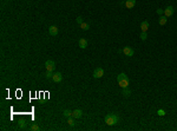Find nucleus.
<instances>
[{
	"mask_svg": "<svg viewBox=\"0 0 177 131\" xmlns=\"http://www.w3.org/2000/svg\"><path fill=\"white\" fill-rule=\"evenodd\" d=\"M79 47L83 48V50L87 47V42H86L84 38H80V39H79Z\"/></svg>",
	"mask_w": 177,
	"mask_h": 131,
	"instance_id": "nucleus-12",
	"label": "nucleus"
},
{
	"mask_svg": "<svg viewBox=\"0 0 177 131\" xmlns=\"http://www.w3.org/2000/svg\"><path fill=\"white\" fill-rule=\"evenodd\" d=\"M63 114H64V117H66V118L72 117V111H71V110H64Z\"/></svg>",
	"mask_w": 177,
	"mask_h": 131,
	"instance_id": "nucleus-16",
	"label": "nucleus"
},
{
	"mask_svg": "<svg viewBox=\"0 0 177 131\" xmlns=\"http://www.w3.org/2000/svg\"><path fill=\"white\" fill-rule=\"evenodd\" d=\"M166 21H168V17H165V15H162V17L159 18V20H158V24H159L160 26H163L166 24Z\"/></svg>",
	"mask_w": 177,
	"mask_h": 131,
	"instance_id": "nucleus-13",
	"label": "nucleus"
},
{
	"mask_svg": "<svg viewBox=\"0 0 177 131\" xmlns=\"http://www.w3.org/2000/svg\"><path fill=\"white\" fill-rule=\"evenodd\" d=\"M117 81H118V85L122 89H124V87H127L129 86V78H127V76L125 75L124 72H122V73H119L118 76H117Z\"/></svg>",
	"mask_w": 177,
	"mask_h": 131,
	"instance_id": "nucleus-1",
	"label": "nucleus"
},
{
	"mask_svg": "<svg viewBox=\"0 0 177 131\" xmlns=\"http://www.w3.org/2000/svg\"><path fill=\"white\" fill-rule=\"evenodd\" d=\"M31 130L32 131H39V126L37 125V124H32V125H31Z\"/></svg>",
	"mask_w": 177,
	"mask_h": 131,
	"instance_id": "nucleus-20",
	"label": "nucleus"
},
{
	"mask_svg": "<svg viewBox=\"0 0 177 131\" xmlns=\"http://www.w3.org/2000/svg\"><path fill=\"white\" fill-rule=\"evenodd\" d=\"M49 33H50V36L55 37L57 34H58V27H57V26H50V28H49Z\"/></svg>",
	"mask_w": 177,
	"mask_h": 131,
	"instance_id": "nucleus-9",
	"label": "nucleus"
},
{
	"mask_svg": "<svg viewBox=\"0 0 177 131\" xmlns=\"http://www.w3.org/2000/svg\"><path fill=\"white\" fill-rule=\"evenodd\" d=\"M157 113H158V116H160V117H163L164 114H165V111L160 109V110H158V111H157Z\"/></svg>",
	"mask_w": 177,
	"mask_h": 131,
	"instance_id": "nucleus-21",
	"label": "nucleus"
},
{
	"mask_svg": "<svg viewBox=\"0 0 177 131\" xmlns=\"http://www.w3.org/2000/svg\"><path fill=\"white\" fill-rule=\"evenodd\" d=\"M172 14H174V7L172 6H168L165 10H164V15L165 17H171Z\"/></svg>",
	"mask_w": 177,
	"mask_h": 131,
	"instance_id": "nucleus-8",
	"label": "nucleus"
},
{
	"mask_svg": "<svg viewBox=\"0 0 177 131\" xmlns=\"http://www.w3.org/2000/svg\"><path fill=\"white\" fill-rule=\"evenodd\" d=\"M136 5V0H126L125 1V7L126 9H132Z\"/></svg>",
	"mask_w": 177,
	"mask_h": 131,
	"instance_id": "nucleus-11",
	"label": "nucleus"
},
{
	"mask_svg": "<svg viewBox=\"0 0 177 131\" xmlns=\"http://www.w3.org/2000/svg\"><path fill=\"white\" fill-rule=\"evenodd\" d=\"M156 13H157V14H159V15H162V14L164 13V10H160V9H158V10H156Z\"/></svg>",
	"mask_w": 177,
	"mask_h": 131,
	"instance_id": "nucleus-22",
	"label": "nucleus"
},
{
	"mask_svg": "<svg viewBox=\"0 0 177 131\" xmlns=\"http://www.w3.org/2000/svg\"><path fill=\"white\" fill-rule=\"evenodd\" d=\"M52 80L54 81V83H61V80H63V76H61L60 72H55L54 75H53L52 77Z\"/></svg>",
	"mask_w": 177,
	"mask_h": 131,
	"instance_id": "nucleus-6",
	"label": "nucleus"
},
{
	"mask_svg": "<svg viewBox=\"0 0 177 131\" xmlns=\"http://www.w3.org/2000/svg\"><path fill=\"white\" fill-rule=\"evenodd\" d=\"M77 22L79 24V25L82 24V22H83V18L80 17V15H79V17H77Z\"/></svg>",
	"mask_w": 177,
	"mask_h": 131,
	"instance_id": "nucleus-23",
	"label": "nucleus"
},
{
	"mask_svg": "<svg viewBox=\"0 0 177 131\" xmlns=\"http://www.w3.org/2000/svg\"><path fill=\"white\" fill-rule=\"evenodd\" d=\"M123 95H124V97H130L131 96V90L129 89V87H124V89H123V92H122Z\"/></svg>",
	"mask_w": 177,
	"mask_h": 131,
	"instance_id": "nucleus-14",
	"label": "nucleus"
},
{
	"mask_svg": "<svg viewBox=\"0 0 177 131\" xmlns=\"http://www.w3.org/2000/svg\"><path fill=\"white\" fill-rule=\"evenodd\" d=\"M53 75H54V73H53L52 71H46V73H45V77H46L47 79H52Z\"/></svg>",
	"mask_w": 177,
	"mask_h": 131,
	"instance_id": "nucleus-18",
	"label": "nucleus"
},
{
	"mask_svg": "<svg viewBox=\"0 0 177 131\" xmlns=\"http://www.w3.org/2000/svg\"><path fill=\"white\" fill-rule=\"evenodd\" d=\"M104 120H105V123L108 124V125L112 126V125H116L117 123L119 122V117L115 113H109V114H106L105 116Z\"/></svg>",
	"mask_w": 177,
	"mask_h": 131,
	"instance_id": "nucleus-2",
	"label": "nucleus"
},
{
	"mask_svg": "<svg viewBox=\"0 0 177 131\" xmlns=\"http://www.w3.org/2000/svg\"><path fill=\"white\" fill-rule=\"evenodd\" d=\"M80 28H82V30L83 31H87L88 28H90V25H88V24H86V22H82V24H80Z\"/></svg>",
	"mask_w": 177,
	"mask_h": 131,
	"instance_id": "nucleus-15",
	"label": "nucleus"
},
{
	"mask_svg": "<svg viewBox=\"0 0 177 131\" xmlns=\"http://www.w3.org/2000/svg\"><path fill=\"white\" fill-rule=\"evenodd\" d=\"M119 52L124 53L126 57H132L133 54H135V51H133L132 47H130V46H125V47H123V50L119 51Z\"/></svg>",
	"mask_w": 177,
	"mask_h": 131,
	"instance_id": "nucleus-3",
	"label": "nucleus"
},
{
	"mask_svg": "<svg viewBox=\"0 0 177 131\" xmlns=\"http://www.w3.org/2000/svg\"><path fill=\"white\" fill-rule=\"evenodd\" d=\"M139 38H141L143 42H145V40L148 39V33H147V32H142L141 36H139Z\"/></svg>",
	"mask_w": 177,
	"mask_h": 131,
	"instance_id": "nucleus-19",
	"label": "nucleus"
},
{
	"mask_svg": "<svg viewBox=\"0 0 177 131\" xmlns=\"http://www.w3.org/2000/svg\"><path fill=\"white\" fill-rule=\"evenodd\" d=\"M72 117L73 118H82L83 117V111L80 109H76L72 111Z\"/></svg>",
	"mask_w": 177,
	"mask_h": 131,
	"instance_id": "nucleus-7",
	"label": "nucleus"
},
{
	"mask_svg": "<svg viewBox=\"0 0 177 131\" xmlns=\"http://www.w3.org/2000/svg\"><path fill=\"white\" fill-rule=\"evenodd\" d=\"M67 124H69L70 126H75L76 125L75 120H73V117H69V118H67Z\"/></svg>",
	"mask_w": 177,
	"mask_h": 131,
	"instance_id": "nucleus-17",
	"label": "nucleus"
},
{
	"mask_svg": "<svg viewBox=\"0 0 177 131\" xmlns=\"http://www.w3.org/2000/svg\"><path fill=\"white\" fill-rule=\"evenodd\" d=\"M141 30H142V32H148V30H149V21H148V20H144V21H142V24H141Z\"/></svg>",
	"mask_w": 177,
	"mask_h": 131,
	"instance_id": "nucleus-10",
	"label": "nucleus"
},
{
	"mask_svg": "<svg viewBox=\"0 0 177 131\" xmlns=\"http://www.w3.org/2000/svg\"><path fill=\"white\" fill-rule=\"evenodd\" d=\"M25 120H21V122H20V129H24V126H25Z\"/></svg>",
	"mask_w": 177,
	"mask_h": 131,
	"instance_id": "nucleus-24",
	"label": "nucleus"
},
{
	"mask_svg": "<svg viewBox=\"0 0 177 131\" xmlns=\"http://www.w3.org/2000/svg\"><path fill=\"white\" fill-rule=\"evenodd\" d=\"M45 69H46V71H54L55 69V63L53 60H46L45 61Z\"/></svg>",
	"mask_w": 177,
	"mask_h": 131,
	"instance_id": "nucleus-4",
	"label": "nucleus"
},
{
	"mask_svg": "<svg viewBox=\"0 0 177 131\" xmlns=\"http://www.w3.org/2000/svg\"><path fill=\"white\" fill-rule=\"evenodd\" d=\"M103 76H104V70H103L102 67H98V69H96L93 71V78L98 79V78H102Z\"/></svg>",
	"mask_w": 177,
	"mask_h": 131,
	"instance_id": "nucleus-5",
	"label": "nucleus"
}]
</instances>
